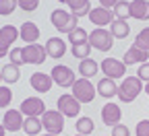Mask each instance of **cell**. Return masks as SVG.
Returning a JSON list of instances; mask_svg holds the SVG:
<instances>
[{
  "mask_svg": "<svg viewBox=\"0 0 149 136\" xmlns=\"http://www.w3.org/2000/svg\"><path fill=\"white\" fill-rule=\"evenodd\" d=\"M50 21H52V25L58 29L60 33H72L74 29H77V25H79V17H74L72 12H66V10H54L52 14H50Z\"/></svg>",
  "mask_w": 149,
  "mask_h": 136,
  "instance_id": "cell-2",
  "label": "cell"
},
{
  "mask_svg": "<svg viewBox=\"0 0 149 136\" xmlns=\"http://www.w3.org/2000/svg\"><path fill=\"white\" fill-rule=\"evenodd\" d=\"M118 2H120V0H100V6H102V8H108V10H110V8L114 10V6H116Z\"/></svg>",
  "mask_w": 149,
  "mask_h": 136,
  "instance_id": "cell-38",
  "label": "cell"
},
{
  "mask_svg": "<svg viewBox=\"0 0 149 136\" xmlns=\"http://www.w3.org/2000/svg\"><path fill=\"white\" fill-rule=\"evenodd\" d=\"M114 17L120 19V21H128L130 19V2H124V0H120V2L114 6Z\"/></svg>",
  "mask_w": 149,
  "mask_h": 136,
  "instance_id": "cell-27",
  "label": "cell"
},
{
  "mask_svg": "<svg viewBox=\"0 0 149 136\" xmlns=\"http://www.w3.org/2000/svg\"><path fill=\"white\" fill-rule=\"evenodd\" d=\"M77 132H79L81 136H89V134L93 132V120H91V118H79V122H77Z\"/></svg>",
  "mask_w": 149,
  "mask_h": 136,
  "instance_id": "cell-29",
  "label": "cell"
},
{
  "mask_svg": "<svg viewBox=\"0 0 149 136\" xmlns=\"http://www.w3.org/2000/svg\"><path fill=\"white\" fill-rule=\"evenodd\" d=\"M133 46H135V48H139V50L149 52V27H145V29H141V31L137 33Z\"/></svg>",
  "mask_w": 149,
  "mask_h": 136,
  "instance_id": "cell-28",
  "label": "cell"
},
{
  "mask_svg": "<svg viewBox=\"0 0 149 136\" xmlns=\"http://www.w3.org/2000/svg\"><path fill=\"white\" fill-rule=\"evenodd\" d=\"M4 132H6V128H4V124H0V136H4Z\"/></svg>",
  "mask_w": 149,
  "mask_h": 136,
  "instance_id": "cell-39",
  "label": "cell"
},
{
  "mask_svg": "<svg viewBox=\"0 0 149 136\" xmlns=\"http://www.w3.org/2000/svg\"><path fill=\"white\" fill-rule=\"evenodd\" d=\"M66 6L70 8V12L74 17H85L91 12V4H89V0H68Z\"/></svg>",
  "mask_w": 149,
  "mask_h": 136,
  "instance_id": "cell-22",
  "label": "cell"
},
{
  "mask_svg": "<svg viewBox=\"0 0 149 136\" xmlns=\"http://www.w3.org/2000/svg\"><path fill=\"white\" fill-rule=\"evenodd\" d=\"M50 76H52V81L58 85V87H62V89L72 87L74 81H77V79H74V74H72V68H68V66H64V64H56V66L52 68Z\"/></svg>",
  "mask_w": 149,
  "mask_h": 136,
  "instance_id": "cell-6",
  "label": "cell"
},
{
  "mask_svg": "<svg viewBox=\"0 0 149 136\" xmlns=\"http://www.w3.org/2000/svg\"><path fill=\"white\" fill-rule=\"evenodd\" d=\"M114 130H112V136H130V130L124 126V124H116V126H112Z\"/></svg>",
  "mask_w": 149,
  "mask_h": 136,
  "instance_id": "cell-36",
  "label": "cell"
},
{
  "mask_svg": "<svg viewBox=\"0 0 149 136\" xmlns=\"http://www.w3.org/2000/svg\"><path fill=\"white\" fill-rule=\"evenodd\" d=\"M141 91H145V87H143V81L139 76H124L122 85L118 87V97L122 103H133Z\"/></svg>",
  "mask_w": 149,
  "mask_h": 136,
  "instance_id": "cell-1",
  "label": "cell"
},
{
  "mask_svg": "<svg viewBox=\"0 0 149 136\" xmlns=\"http://www.w3.org/2000/svg\"><path fill=\"white\" fill-rule=\"evenodd\" d=\"M2 124H4V128H6L8 132H17V130H21V128H23V124H25L21 109H6Z\"/></svg>",
  "mask_w": 149,
  "mask_h": 136,
  "instance_id": "cell-12",
  "label": "cell"
},
{
  "mask_svg": "<svg viewBox=\"0 0 149 136\" xmlns=\"http://www.w3.org/2000/svg\"><path fill=\"white\" fill-rule=\"evenodd\" d=\"M130 19L149 21V0H133L130 2Z\"/></svg>",
  "mask_w": 149,
  "mask_h": 136,
  "instance_id": "cell-17",
  "label": "cell"
},
{
  "mask_svg": "<svg viewBox=\"0 0 149 136\" xmlns=\"http://www.w3.org/2000/svg\"><path fill=\"white\" fill-rule=\"evenodd\" d=\"M23 54H25V64H44L46 58H48L46 46H40V43L25 46L23 48Z\"/></svg>",
  "mask_w": 149,
  "mask_h": 136,
  "instance_id": "cell-10",
  "label": "cell"
},
{
  "mask_svg": "<svg viewBox=\"0 0 149 136\" xmlns=\"http://www.w3.org/2000/svg\"><path fill=\"white\" fill-rule=\"evenodd\" d=\"M89 52H91V46H89V43L72 46V56H74V58H81V60H85V58H89Z\"/></svg>",
  "mask_w": 149,
  "mask_h": 136,
  "instance_id": "cell-31",
  "label": "cell"
},
{
  "mask_svg": "<svg viewBox=\"0 0 149 136\" xmlns=\"http://www.w3.org/2000/svg\"><path fill=\"white\" fill-rule=\"evenodd\" d=\"M97 93L102 95V97H106V99H110V97H114V95H118V85L114 83V79H102L100 83H97Z\"/></svg>",
  "mask_w": 149,
  "mask_h": 136,
  "instance_id": "cell-20",
  "label": "cell"
},
{
  "mask_svg": "<svg viewBox=\"0 0 149 136\" xmlns=\"http://www.w3.org/2000/svg\"><path fill=\"white\" fill-rule=\"evenodd\" d=\"M89 46L100 50V52H108L112 46H114V35H112L108 29H104V27H97V29H93L89 33Z\"/></svg>",
  "mask_w": 149,
  "mask_h": 136,
  "instance_id": "cell-4",
  "label": "cell"
},
{
  "mask_svg": "<svg viewBox=\"0 0 149 136\" xmlns=\"http://www.w3.org/2000/svg\"><path fill=\"white\" fill-rule=\"evenodd\" d=\"M70 89H72L70 95H72L79 103H91V101H93V97L97 95V89L89 83V79H77Z\"/></svg>",
  "mask_w": 149,
  "mask_h": 136,
  "instance_id": "cell-3",
  "label": "cell"
},
{
  "mask_svg": "<svg viewBox=\"0 0 149 136\" xmlns=\"http://www.w3.org/2000/svg\"><path fill=\"white\" fill-rule=\"evenodd\" d=\"M58 2H64V4H66V2H68V0H58Z\"/></svg>",
  "mask_w": 149,
  "mask_h": 136,
  "instance_id": "cell-43",
  "label": "cell"
},
{
  "mask_svg": "<svg viewBox=\"0 0 149 136\" xmlns=\"http://www.w3.org/2000/svg\"><path fill=\"white\" fill-rule=\"evenodd\" d=\"M42 124H44V130L48 134L58 136L64 130V115L58 109H46V113L42 115Z\"/></svg>",
  "mask_w": 149,
  "mask_h": 136,
  "instance_id": "cell-5",
  "label": "cell"
},
{
  "mask_svg": "<svg viewBox=\"0 0 149 136\" xmlns=\"http://www.w3.org/2000/svg\"><path fill=\"white\" fill-rule=\"evenodd\" d=\"M42 136H56V134H42Z\"/></svg>",
  "mask_w": 149,
  "mask_h": 136,
  "instance_id": "cell-42",
  "label": "cell"
},
{
  "mask_svg": "<svg viewBox=\"0 0 149 136\" xmlns=\"http://www.w3.org/2000/svg\"><path fill=\"white\" fill-rule=\"evenodd\" d=\"M100 70V64L93 60V58H85V60H81L79 64V74L81 79H91V76H95Z\"/></svg>",
  "mask_w": 149,
  "mask_h": 136,
  "instance_id": "cell-21",
  "label": "cell"
},
{
  "mask_svg": "<svg viewBox=\"0 0 149 136\" xmlns=\"http://www.w3.org/2000/svg\"><path fill=\"white\" fill-rule=\"evenodd\" d=\"M145 93L149 95V83H145Z\"/></svg>",
  "mask_w": 149,
  "mask_h": 136,
  "instance_id": "cell-40",
  "label": "cell"
},
{
  "mask_svg": "<svg viewBox=\"0 0 149 136\" xmlns=\"http://www.w3.org/2000/svg\"><path fill=\"white\" fill-rule=\"evenodd\" d=\"M137 136H149V120H141L137 124Z\"/></svg>",
  "mask_w": 149,
  "mask_h": 136,
  "instance_id": "cell-37",
  "label": "cell"
},
{
  "mask_svg": "<svg viewBox=\"0 0 149 136\" xmlns=\"http://www.w3.org/2000/svg\"><path fill=\"white\" fill-rule=\"evenodd\" d=\"M77 136H81V134H77Z\"/></svg>",
  "mask_w": 149,
  "mask_h": 136,
  "instance_id": "cell-44",
  "label": "cell"
},
{
  "mask_svg": "<svg viewBox=\"0 0 149 136\" xmlns=\"http://www.w3.org/2000/svg\"><path fill=\"white\" fill-rule=\"evenodd\" d=\"M137 76H139L141 81L149 83V62H145V64H141V66H139V70H137Z\"/></svg>",
  "mask_w": 149,
  "mask_h": 136,
  "instance_id": "cell-35",
  "label": "cell"
},
{
  "mask_svg": "<svg viewBox=\"0 0 149 136\" xmlns=\"http://www.w3.org/2000/svg\"><path fill=\"white\" fill-rule=\"evenodd\" d=\"M110 33L114 35V37H118V39H124V37H128V33H130V25H128V21H120V19H114V23L110 25Z\"/></svg>",
  "mask_w": 149,
  "mask_h": 136,
  "instance_id": "cell-23",
  "label": "cell"
},
{
  "mask_svg": "<svg viewBox=\"0 0 149 136\" xmlns=\"http://www.w3.org/2000/svg\"><path fill=\"white\" fill-rule=\"evenodd\" d=\"M56 109H58L64 118H77L79 111H81V103L74 99L72 95H60L58 97V103H56Z\"/></svg>",
  "mask_w": 149,
  "mask_h": 136,
  "instance_id": "cell-8",
  "label": "cell"
},
{
  "mask_svg": "<svg viewBox=\"0 0 149 136\" xmlns=\"http://www.w3.org/2000/svg\"><path fill=\"white\" fill-rule=\"evenodd\" d=\"M120 118H122V111H120V107L116 103H106L102 107V120H104V124L116 126V124H120Z\"/></svg>",
  "mask_w": 149,
  "mask_h": 136,
  "instance_id": "cell-14",
  "label": "cell"
},
{
  "mask_svg": "<svg viewBox=\"0 0 149 136\" xmlns=\"http://www.w3.org/2000/svg\"><path fill=\"white\" fill-rule=\"evenodd\" d=\"M29 83H31L33 91H37V93H48V91L52 89V83H54V81H52V76H50V74L35 72V74H31Z\"/></svg>",
  "mask_w": 149,
  "mask_h": 136,
  "instance_id": "cell-15",
  "label": "cell"
},
{
  "mask_svg": "<svg viewBox=\"0 0 149 136\" xmlns=\"http://www.w3.org/2000/svg\"><path fill=\"white\" fill-rule=\"evenodd\" d=\"M19 6V2H17V0H0V14H10L15 8Z\"/></svg>",
  "mask_w": 149,
  "mask_h": 136,
  "instance_id": "cell-33",
  "label": "cell"
},
{
  "mask_svg": "<svg viewBox=\"0 0 149 136\" xmlns=\"http://www.w3.org/2000/svg\"><path fill=\"white\" fill-rule=\"evenodd\" d=\"M42 128H44L42 118H27L25 124H23V132H25L27 136H37Z\"/></svg>",
  "mask_w": 149,
  "mask_h": 136,
  "instance_id": "cell-24",
  "label": "cell"
},
{
  "mask_svg": "<svg viewBox=\"0 0 149 136\" xmlns=\"http://www.w3.org/2000/svg\"><path fill=\"white\" fill-rule=\"evenodd\" d=\"M147 58H149V52L139 50V48L133 46V48L126 50V54H124V58H122V62H124L126 66H130V64H145Z\"/></svg>",
  "mask_w": 149,
  "mask_h": 136,
  "instance_id": "cell-18",
  "label": "cell"
},
{
  "mask_svg": "<svg viewBox=\"0 0 149 136\" xmlns=\"http://www.w3.org/2000/svg\"><path fill=\"white\" fill-rule=\"evenodd\" d=\"M102 72L108 76V79H122V76L126 74V64L122 60H118V58H104V62L100 64Z\"/></svg>",
  "mask_w": 149,
  "mask_h": 136,
  "instance_id": "cell-7",
  "label": "cell"
},
{
  "mask_svg": "<svg viewBox=\"0 0 149 136\" xmlns=\"http://www.w3.org/2000/svg\"><path fill=\"white\" fill-rule=\"evenodd\" d=\"M2 81H4V79H2V70H0V83H2Z\"/></svg>",
  "mask_w": 149,
  "mask_h": 136,
  "instance_id": "cell-41",
  "label": "cell"
},
{
  "mask_svg": "<svg viewBox=\"0 0 149 136\" xmlns=\"http://www.w3.org/2000/svg\"><path fill=\"white\" fill-rule=\"evenodd\" d=\"M68 41L72 46H81V43H89V35L83 27H77L72 33H68Z\"/></svg>",
  "mask_w": 149,
  "mask_h": 136,
  "instance_id": "cell-25",
  "label": "cell"
},
{
  "mask_svg": "<svg viewBox=\"0 0 149 136\" xmlns=\"http://www.w3.org/2000/svg\"><path fill=\"white\" fill-rule=\"evenodd\" d=\"M46 52H48V58H62L66 54V41L60 37H50L46 41Z\"/></svg>",
  "mask_w": 149,
  "mask_h": 136,
  "instance_id": "cell-16",
  "label": "cell"
},
{
  "mask_svg": "<svg viewBox=\"0 0 149 136\" xmlns=\"http://www.w3.org/2000/svg\"><path fill=\"white\" fill-rule=\"evenodd\" d=\"M89 21L93 25H97V27H104V25H112L114 23V12L108 10V8H91L89 12Z\"/></svg>",
  "mask_w": 149,
  "mask_h": 136,
  "instance_id": "cell-13",
  "label": "cell"
},
{
  "mask_svg": "<svg viewBox=\"0 0 149 136\" xmlns=\"http://www.w3.org/2000/svg\"><path fill=\"white\" fill-rule=\"evenodd\" d=\"M13 101V91L8 87H0V107H8Z\"/></svg>",
  "mask_w": 149,
  "mask_h": 136,
  "instance_id": "cell-32",
  "label": "cell"
},
{
  "mask_svg": "<svg viewBox=\"0 0 149 136\" xmlns=\"http://www.w3.org/2000/svg\"><path fill=\"white\" fill-rule=\"evenodd\" d=\"M19 33H21V39L29 43H35L37 39H40V27H37L33 21H27L21 25V29H19Z\"/></svg>",
  "mask_w": 149,
  "mask_h": 136,
  "instance_id": "cell-19",
  "label": "cell"
},
{
  "mask_svg": "<svg viewBox=\"0 0 149 136\" xmlns=\"http://www.w3.org/2000/svg\"><path fill=\"white\" fill-rule=\"evenodd\" d=\"M19 2V6H21L23 10H27V12H33L37 6H40V0H17Z\"/></svg>",
  "mask_w": 149,
  "mask_h": 136,
  "instance_id": "cell-34",
  "label": "cell"
},
{
  "mask_svg": "<svg viewBox=\"0 0 149 136\" xmlns=\"http://www.w3.org/2000/svg\"><path fill=\"white\" fill-rule=\"evenodd\" d=\"M17 37H21V33H19V29L13 27V25H4L0 29V58L6 56V52L10 50L13 41H17Z\"/></svg>",
  "mask_w": 149,
  "mask_h": 136,
  "instance_id": "cell-11",
  "label": "cell"
},
{
  "mask_svg": "<svg viewBox=\"0 0 149 136\" xmlns=\"http://www.w3.org/2000/svg\"><path fill=\"white\" fill-rule=\"evenodd\" d=\"M19 76H21V72H19V66H15V64H6V66L2 68V79L6 81V85L17 83V81H19Z\"/></svg>",
  "mask_w": 149,
  "mask_h": 136,
  "instance_id": "cell-26",
  "label": "cell"
},
{
  "mask_svg": "<svg viewBox=\"0 0 149 136\" xmlns=\"http://www.w3.org/2000/svg\"><path fill=\"white\" fill-rule=\"evenodd\" d=\"M8 58H10V64H15V66H23V64H25V54H23V48H13Z\"/></svg>",
  "mask_w": 149,
  "mask_h": 136,
  "instance_id": "cell-30",
  "label": "cell"
},
{
  "mask_svg": "<svg viewBox=\"0 0 149 136\" xmlns=\"http://www.w3.org/2000/svg\"><path fill=\"white\" fill-rule=\"evenodd\" d=\"M21 113L27 115V118H40V115L46 113V103L40 97H27V99L21 101Z\"/></svg>",
  "mask_w": 149,
  "mask_h": 136,
  "instance_id": "cell-9",
  "label": "cell"
}]
</instances>
